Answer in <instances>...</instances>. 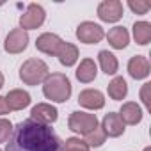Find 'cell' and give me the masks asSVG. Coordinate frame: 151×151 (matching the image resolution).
Returning a JSON list of instances; mask_svg holds the SVG:
<instances>
[{
  "label": "cell",
  "instance_id": "obj_1",
  "mask_svg": "<svg viewBox=\"0 0 151 151\" xmlns=\"http://www.w3.org/2000/svg\"><path fill=\"white\" fill-rule=\"evenodd\" d=\"M6 151H62V140L50 126L25 119L13 128Z\"/></svg>",
  "mask_w": 151,
  "mask_h": 151
},
{
  "label": "cell",
  "instance_id": "obj_2",
  "mask_svg": "<svg viewBox=\"0 0 151 151\" xmlns=\"http://www.w3.org/2000/svg\"><path fill=\"white\" fill-rule=\"evenodd\" d=\"M43 94L55 101V103H64L71 96V82L64 73H52L43 82Z\"/></svg>",
  "mask_w": 151,
  "mask_h": 151
},
{
  "label": "cell",
  "instance_id": "obj_3",
  "mask_svg": "<svg viewBox=\"0 0 151 151\" xmlns=\"http://www.w3.org/2000/svg\"><path fill=\"white\" fill-rule=\"evenodd\" d=\"M50 75L48 64L41 59H27L20 66V78L25 86H39Z\"/></svg>",
  "mask_w": 151,
  "mask_h": 151
},
{
  "label": "cell",
  "instance_id": "obj_4",
  "mask_svg": "<svg viewBox=\"0 0 151 151\" xmlns=\"http://www.w3.org/2000/svg\"><path fill=\"white\" fill-rule=\"evenodd\" d=\"M68 126H69L71 132L78 133V135H87V133H91L94 128H98V117H96V114L75 110V112L69 114Z\"/></svg>",
  "mask_w": 151,
  "mask_h": 151
},
{
  "label": "cell",
  "instance_id": "obj_5",
  "mask_svg": "<svg viewBox=\"0 0 151 151\" xmlns=\"http://www.w3.org/2000/svg\"><path fill=\"white\" fill-rule=\"evenodd\" d=\"M46 18V11L43 9V6L39 4H29L25 13L20 16V29L23 30H34L39 29L45 23Z\"/></svg>",
  "mask_w": 151,
  "mask_h": 151
},
{
  "label": "cell",
  "instance_id": "obj_6",
  "mask_svg": "<svg viewBox=\"0 0 151 151\" xmlns=\"http://www.w3.org/2000/svg\"><path fill=\"white\" fill-rule=\"evenodd\" d=\"M105 37L103 27H100L94 22H82L77 27V39L86 45H96Z\"/></svg>",
  "mask_w": 151,
  "mask_h": 151
},
{
  "label": "cell",
  "instance_id": "obj_7",
  "mask_svg": "<svg viewBox=\"0 0 151 151\" xmlns=\"http://www.w3.org/2000/svg\"><path fill=\"white\" fill-rule=\"evenodd\" d=\"M27 46H29V34H27V30H23L20 27L13 29L4 41V50L7 53H13V55L25 52Z\"/></svg>",
  "mask_w": 151,
  "mask_h": 151
},
{
  "label": "cell",
  "instance_id": "obj_8",
  "mask_svg": "<svg viewBox=\"0 0 151 151\" xmlns=\"http://www.w3.org/2000/svg\"><path fill=\"white\" fill-rule=\"evenodd\" d=\"M123 4L119 0H103L100 2L96 13H98V18L105 23H116L123 18Z\"/></svg>",
  "mask_w": 151,
  "mask_h": 151
},
{
  "label": "cell",
  "instance_id": "obj_9",
  "mask_svg": "<svg viewBox=\"0 0 151 151\" xmlns=\"http://www.w3.org/2000/svg\"><path fill=\"white\" fill-rule=\"evenodd\" d=\"M57 117H59V110L50 103H37L30 110V119H34L41 124H46V126L55 123Z\"/></svg>",
  "mask_w": 151,
  "mask_h": 151
},
{
  "label": "cell",
  "instance_id": "obj_10",
  "mask_svg": "<svg viewBox=\"0 0 151 151\" xmlns=\"http://www.w3.org/2000/svg\"><path fill=\"white\" fill-rule=\"evenodd\" d=\"M64 41L57 36V34H52V32H45L41 34L37 39H36V48L41 52V53H46V55H55L57 57V52L60 48Z\"/></svg>",
  "mask_w": 151,
  "mask_h": 151
},
{
  "label": "cell",
  "instance_id": "obj_11",
  "mask_svg": "<svg viewBox=\"0 0 151 151\" xmlns=\"http://www.w3.org/2000/svg\"><path fill=\"white\" fill-rule=\"evenodd\" d=\"M78 103L89 110H100L105 107V96L98 89H84L78 94Z\"/></svg>",
  "mask_w": 151,
  "mask_h": 151
},
{
  "label": "cell",
  "instance_id": "obj_12",
  "mask_svg": "<svg viewBox=\"0 0 151 151\" xmlns=\"http://www.w3.org/2000/svg\"><path fill=\"white\" fill-rule=\"evenodd\" d=\"M100 128L103 130L105 137H112V139L121 137V135L124 133V130H126V128H124V123L121 121L119 114H116V112H109V114L103 117Z\"/></svg>",
  "mask_w": 151,
  "mask_h": 151
},
{
  "label": "cell",
  "instance_id": "obj_13",
  "mask_svg": "<svg viewBox=\"0 0 151 151\" xmlns=\"http://www.w3.org/2000/svg\"><path fill=\"white\" fill-rule=\"evenodd\" d=\"M128 73L130 77L135 78V80H144L149 77L151 73V66H149V60L144 57V55H135L128 60Z\"/></svg>",
  "mask_w": 151,
  "mask_h": 151
},
{
  "label": "cell",
  "instance_id": "obj_14",
  "mask_svg": "<svg viewBox=\"0 0 151 151\" xmlns=\"http://www.w3.org/2000/svg\"><path fill=\"white\" fill-rule=\"evenodd\" d=\"M75 75H77V80L82 82V84H91L96 80V75H98V66L93 59H82L77 71H75Z\"/></svg>",
  "mask_w": 151,
  "mask_h": 151
},
{
  "label": "cell",
  "instance_id": "obj_15",
  "mask_svg": "<svg viewBox=\"0 0 151 151\" xmlns=\"http://www.w3.org/2000/svg\"><path fill=\"white\" fill-rule=\"evenodd\" d=\"M119 117L124 124H139L142 121V109L135 101H126L121 105Z\"/></svg>",
  "mask_w": 151,
  "mask_h": 151
},
{
  "label": "cell",
  "instance_id": "obj_16",
  "mask_svg": "<svg viewBox=\"0 0 151 151\" xmlns=\"http://www.w3.org/2000/svg\"><path fill=\"white\" fill-rule=\"evenodd\" d=\"M107 41H109V45L112 46V48H116V50H123V48H126L128 46V43H130V34H128V30L124 29V27H112L107 34Z\"/></svg>",
  "mask_w": 151,
  "mask_h": 151
},
{
  "label": "cell",
  "instance_id": "obj_17",
  "mask_svg": "<svg viewBox=\"0 0 151 151\" xmlns=\"http://www.w3.org/2000/svg\"><path fill=\"white\" fill-rule=\"evenodd\" d=\"M6 101L11 110H23L30 105V94L23 89H13L7 93Z\"/></svg>",
  "mask_w": 151,
  "mask_h": 151
},
{
  "label": "cell",
  "instance_id": "obj_18",
  "mask_svg": "<svg viewBox=\"0 0 151 151\" xmlns=\"http://www.w3.org/2000/svg\"><path fill=\"white\" fill-rule=\"evenodd\" d=\"M78 57H80L78 48L75 46L73 43H62L60 48H59V52H57L59 62H60L62 66H66V68L75 66V64H77V60H78Z\"/></svg>",
  "mask_w": 151,
  "mask_h": 151
},
{
  "label": "cell",
  "instance_id": "obj_19",
  "mask_svg": "<svg viewBox=\"0 0 151 151\" xmlns=\"http://www.w3.org/2000/svg\"><path fill=\"white\" fill-rule=\"evenodd\" d=\"M98 62H100V68H101V71L105 75H116L117 69H119L117 57L109 50H101L98 53Z\"/></svg>",
  "mask_w": 151,
  "mask_h": 151
},
{
  "label": "cell",
  "instance_id": "obj_20",
  "mask_svg": "<svg viewBox=\"0 0 151 151\" xmlns=\"http://www.w3.org/2000/svg\"><path fill=\"white\" fill-rule=\"evenodd\" d=\"M107 91H109V96H110L112 100L121 101V100H124L126 94H128V84H126V80H124L123 77H114V78L110 80Z\"/></svg>",
  "mask_w": 151,
  "mask_h": 151
},
{
  "label": "cell",
  "instance_id": "obj_21",
  "mask_svg": "<svg viewBox=\"0 0 151 151\" xmlns=\"http://www.w3.org/2000/svg\"><path fill=\"white\" fill-rule=\"evenodd\" d=\"M133 39L137 45L146 46L151 41V23L149 22H135L133 23Z\"/></svg>",
  "mask_w": 151,
  "mask_h": 151
},
{
  "label": "cell",
  "instance_id": "obj_22",
  "mask_svg": "<svg viewBox=\"0 0 151 151\" xmlns=\"http://www.w3.org/2000/svg\"><path fill=\"white\" fill-rule=\"evenodd\" d=\"M91 147L80 137H69L62 142V151H89Z\"/></svg>",
  "mask_w": 151,
  "mask_h": 151
},
{
  "label": "cell",
  "instance_id": "obj_23",
  "mask_svg": "<svg viewBox=\"0 0 151 151\" xmlns=\"http://www.w3.org/2000/svg\"><path fill=\"white\" fill-rule=\"evenodd\" d=\"M105 140H107V137H105V133H103V130H101L100 126L94 128L91 133L86 135V144H87L89 147H100V146H103Z\"/></svg>",
  "mask_w": 151,
  "mask_h": 151
},
{
  "label": "cell",
  "instance_id": "obj_24",
  "mask_svg": "<svg viewBox=\"0 0 151 151\" xmlns=\"http://www.w3.org/2000/svg\"><path fill=\"white\" fill-rule=\"evenodd\" d=\"M13 124L9 119H4V117H0V142H7L13 135Z\"/></svg>",
  "mask_w": 151,
  "mask_h": 151
},
{
  "label": "cell",
  "instance_id": "obj_25",
  "mask_svg": "<svg viewBox=\"0 0 151 151\" xmlns=\"http://www.w3.org/2000/svg\"><path fill=\"white\" fill-rule=\"evenodd\" d=\"M128 7L135 13V14H146L149 9H151V4L149 2H146V0H130L128 2Z\"/></svg>",
  "mask_w": 151,
  "mask_h": 151
},
{
  "label": "cell",
  "instance_id": "obj_26",
  "mask_svg": "<svg viewBox=\"0 0 151 151\" xmlns=\"http://www.w3.org/2000/svg\"><path fill=\"white\" fill-rule=\"evenodd\" d=\"M149 87H151V84H144V87H142V91H140V98H142V101H144L146 109H149V96H147Z\"/></svg>",
  "mask_w": 151,
  "mask_h": 151
},
{
  "label": "cell",
  "instance_id": "obj_27",
  "mask_svg": "<svg viewBox=\"0 0 151 151\" xmlns=\"http://www.w3.org/2000/svg\"><path fill=\"white\" fill-rule=\"evenodd\" d=\"M9 112H11V109H9V105L6 101V96H0V116H6Z\"/></svg>",
  "mask_w": 151,
  "mask_h": 151
},
{
  "label": "cell",
  "instance_id": "obj_28",
  "mask_svg": "<svg viewBox=\"0 0 151 151\" xmlns=\"http://www.w3.org/2000/svg\"><path fill=\"white\" fill-rule=\"evenodd\" d=\"M4 87V75H2V71H0V89Z\"/></svg>",
  "mask_w": 151,
  "mask_h": 151
},
{
  "label": "cell",
  "instance_id": "obj_29",
  "mask_svg": "<svg viewBox=\"0 0 151 151\" xmlns=\"http://www.w3.org/2000/svg\"><path fill=\"white\" fill-rule=\"evenodd\" d=\"M144 151H149V147H146V149H144Z\"/></svg>",
  "mask_w": 151,
  "mask_h": 151
},
{
  "label": "cell",
  "instance_id": "obj_30",
  "mask_svg": "<svg viewBox=\"0 0 151 151\" xmlns=\"http://www.w3.org/2000/svg\"><path fill=\"white\" fill-rule=\"evenodd\" d=\"M0 151H2V149H0Z\"/></svg>",
  "mask_w": 151,
  "mask_h": 151
}]
</instances>
